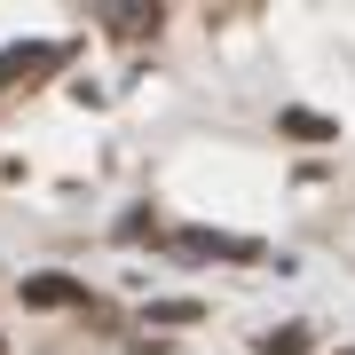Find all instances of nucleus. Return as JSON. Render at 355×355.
Masks as SVG:
<instances>
[{
  "mask_svg": "<svg viewBox=\"0 0 355 355\" xmlns=\"http://www.w3.org/2000/svg\"><path fill=\"white\" fill-rule=\"evenodd\" d=\"M24 308H87V284L79 277H24Z\"/></svg>",
  "mask_w": 355,
  "mask_h": 355,
  "instance_id": "obj_1",
  "label": "nucleus"
},
{
  "mask_svg": "<svg viewBox=\"0 0 355 355\" xmlns=\"http://www.w3.org/2000/svg\"><path fill=\"white\" fill-rule=\"evenodd\" d=\"M174 245H182V253H214V261H253L261 253L253 237H214V229H182Z\"/></svg>",
  "mask_w": 355,
  "mask_h": 355,
  "instance_id": "obj_2",
  "label": "nucleus"
},
{
  "mask_svg": "<svg viewBox=\"0 0 355 355\" xmlns=\"http://www.w3.org/2000/svg\"><path fill=\"white\" fill-rule=\"evenodd\" d=\"M40 64H64V48H8L0 55V87H8V79H32Z\"/></svg>",
  "mask_w": 355,
  "mask_h": 355,
  "instance_id": "obj_3",
  "label": "nucleus"
},
{
  "mask_svg": "<svg viewBox=\"0 0 355 355\" xmlns=\"http://www.w3.org/2000/svg\"><path fill=\"white\" fill-rule=\"evenodd\" d=\"M277 127H284L292 142H331V135H340V127H331V119H316V111H284Z\"/></svg>",
  "mask_w": 355,
  "mask_h": 355,
  "instance_id": "obj_4",
  "label": "nucleus"
},
{
  "mask_svg": "<svg viewBox=\"0 0 355 355\" xmlns=\"http://www.w3.org/2000/svg\"><path fill=\"white\" fill-rule=\"evenodd\" d=\"M261 355H308V324H284V331H268Z\"/></svg>",
  "mask_w": 355,
  "mask_h": 355,
  "instance_id": "obj_5",
  "label": "nucleus"
},
{
  "mask_svg": "<svg viewBox=\"0 0 355 355\" xmlns=\"http://www.w3.org/2000/svg\"><path fill=\"white\" fill-rule=\"evenodd\" d=\"M150 324H198V300H150Z\"/></svg>",
  "mask_w": 355,
  "mask_h": 355,
  "instance_id": "obj_6",
  "label": "nucleus"
},
{
  "mask_svg": "<svg viewBox=\"0 0 355 355\" xmlns=\"http://www.w3.org/2000/svg\"><path fill=\"white\" fill-rule=\"evenodd\" d=\"M0 355H8V347H0Z\"/></svg>",
  "mask_w": 355,
  "mask_h": 355,
  "instance_id": "obj_7",
  "label": "nucleus"
},
{
  "mask_svg": "<svg viewBox=\"0 0 355 355\" xmlns=\"http://www.w3.org/2000/svg\"><path fill=\"white\" fill-rule=\"evenodd\" d=\"M347 355H355V347H347Z\"/></svg>",
  "mask_w": 355,
  "mask_h": 355,
  "instance_id": "obj_8",
  "label": "nucleus"
}]
</instances>
